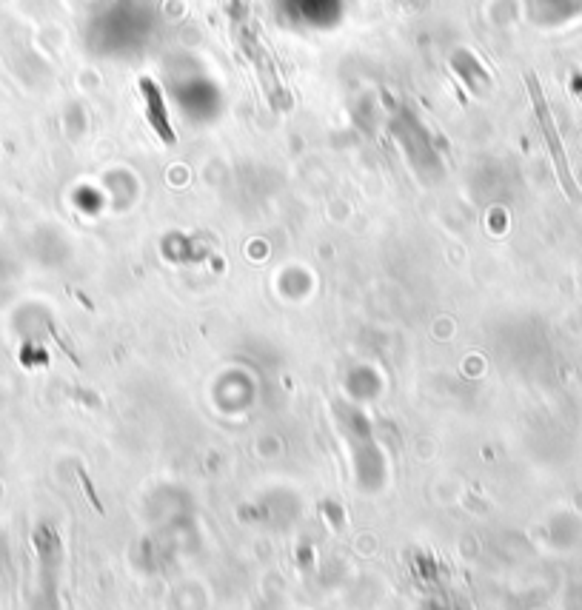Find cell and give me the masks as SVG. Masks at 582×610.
<instances>
[{"instance_id": "2", "label": "cell", "mask_w": 582, "mask_h": 610, "mask_svg": "<svg viewBox=\"0 0 582 610\" xmlns=\"http://www.w3.org/2000/svg\"><path fill=\"white\" fill-rule=\"evenodd\" d=\"M143 95H146V103H149V120L155 126L163 140H175V134L169 129V117H166V103H163V95H160V86L152 83V80H143Z\"/></svg>"}, {"instance_id": "1", "label": "cell", "mask_w": 582, "mask_h": 610, "mask_svg": "<svg viewBox=\"0 0 582 610\" xmlns=\"http://www.w3.org/2000/svg\"><path fill=\"white\" fill-rule=\"evenodd\" d=\"M528 92H531L534 112H537L540 129H543L545 143H548V152H551L554 163H557V172H560V180H563L565 191H568V197H577V186H574V180H571L568 160H565V152H563V140H560V134H557V129H554V117H551V109H548L543 92H540V83H537V77L534 75H528Z\"/></svg>"}]
</instances>
